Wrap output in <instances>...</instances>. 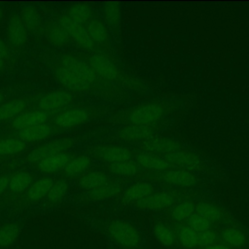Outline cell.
Returning a JSON list of instances; mask_svg holds the SVG:
<instances>
[{"label":"cell","mask_w":249,"mask_h":249,"mask_svg":"<svg viewBox=\"0 0 249 249\" xmlns=\"http://www.w3.org/2000/svg\"><path fill=\"white\" fill-rule=\"evenodd\" d=\"M110 238L123 249H139L142 245V236L138 229L130 222L113 220L106 228Z\"/></svg>","instance_id":"obj_1"},{"label":"cell","mask_w":249,"mask_h":249,"mask_svg":"<svg viewBox=\"0 0 249 249\" xmlns=\"http://www.w3.org/2000/svg\"><path fill=\"white\" fill-rule=\"evenodd\" d=\"M164 114V108L159 103H144L128 114L127 120L131 124L149 125L160 120Z\"/></svg>","instance_id":"obj_2"},{"label":"cell","mask_w":249,"mask_h":249,"mask_svg":"<svg viewBox=\"0 0 249 249\" xmlns=\"http://www.w3.org/2000/svg\"><path fill=\"white\" fill-rule=\"evenodd\" d=\"M73 146L72 139L69 138H63V139H57L54 141H51L48 143H45L36 149L32 150L25 158L26 162H35L39 161L45 158L64 153L67 150H69Z\"/></svg>","instance_id":"obj_3"},{"label":"cell","mask_w":249,"mask_h":249,"mask_svg":"<svg viewBox=\"0 0 249 249\" xmlns=\"http://www.w3.org/2000/svg\"><path fill=\"white\" fill-rule=\"evenodd\" d=\"M58 22L65 28L70 38H72L81 48L85 50H92L94 42L89 37L86 27L70 19L66 15H62L58 18Z\"/></svg>","instance_id":"obj_4"},{"label":"cell","mask_w":249,"mask_h":249,"mask_svg":"<svg viewBox=\"0 0 249 249\" xmlns=\"http://www.w3.org/2000/svg\"><path fill=\"white\" fill-rule=\"evenodd\" d=\"M164 159L170 165H176L188 171L198 170L202 166V160L196 154L182 149L165 155Z\"/></svg>","instance_id":"obj_5"},{"label":"cell","mask_w":249,"mask_h":249,"mask_svg":"<svg viewBox=\"0 0 249 249\" xmlns=\"http://www.w3.org/2000/svg\"><path fill=\"white\" fill-rule=\"evenodd\" d=\"M175 204L174 196L165 192L153 193L150 196L144 197L143 199L134 203L135 207L140 210H152L159 211L162 209H167Z\"/></svg>","instance_id":"obj_6"},{"label":"cell","mask_w":249,"mask_h":249,"mask_svg":"<svg viewBox=\"0 0 249 249\" xmlns=\"http://www.w3.org/2000/svg\"><path fill=\"white\" fill-rule=\"evenodd\" d=\"M60 65L71 70L89 85L93 84L96 80V74L89 64L73 55H63L60 58Z\"/></svg>","instance_id":"obj_7"},{"label":"cell","mask_w":249,"mask_h":249,"mask_svg":"<svg viewBox=\"0 0 249 249\" xmlns=\"http://www.w3.org/2000/svg\"><path fill=\"white\" fill-rule=\"evenodd\" d=\"M93 154L96 158L111 163L128 161L132 158V152L122 146L103 145L98 146L94 149Z\"/></svg>","instance_id":"obj_8"},{"label":"cell","mask_w":249,"mask_h":249,"mask_svg":"<svg viewBox=\"0 0 249 249\" xmlns=\"http://www.w3.org/2000/svg\"><path fill=\"white\" fill-rule=\"evenodd\" d=\"M89 64L99 76L110 80L116 81L119 78V70L114 62L104 54L93 53L89 58Z\"/></svg>","instance_id":"obj_9"},{"label":"cell","mask_w":249,"mask_h":249,"mask_svg":"<svg viewBox=\"0 0 249 249\" xmlns=\"http://www.w3.org/2000/svg\"><path fill=\"white\" fill-rule=\"evenodd\" d=\"M143 148L149 153L163 154L164 156L182 149L181 143L165 136H151L143 142Z\"/></svg>","instance_id":"obj_10"},{"label":"cell","mask_w":249,"mask_h":249,"mask_svg":"<svg viewBox=\"0 0 249 249\" xmlns=\"http://www.w3.org/2000/svg\"><path fill=\"white\" fill-rule=\"evenodd\" d=\"M73 99L72 93L66 90L58 89L43 95L37 102L39 110L48 112L62 108L69 104Z\"/></svg>","instance_id":"obj_11"},{"label":"cell","mask_w":249,"mask_h":249,"mask_svg":"<svg viewBox=\"0 0 249 249\" xmlns=\"http://www.w3.org/2000/svg\"><path fill=\"white\" fill-rule=\"evenodd\" d=\"M54 75L57 82L68 90L83 91L88 89L90 87L89 84H88L78 75H76L74 72H72L71 70L61 65L56 67L54 71Z\"/></svg>","instance_id":"obj_12"},{"label":"cell","mask_w":249,"mask_h":249,"mask_svg":"<svg viewBox=\"0 0 249 249\" xmlns=\"http://www.w3.org/2000/svg\"><path fill=\"white\" fill-rule=\"evenodd\" d=\"M7 36L11 46L15 48L23 46L27 40V30L25 29L20 17L17 14H12L9 18Z\"/></svg>","instance_id":"obj_13"},{"label":"cell","mask_w":249,"mask_h":249,"mask_svg":"<svg viewBox=\"0 0 249 249\" xmlns=\"http://www.w3.org/2000/svg\"><path fill=\"white\" fill-rule=\"evenodd\" d=\"M89 113L84 108H72L60 112L54 118V124L61 128H68L85 123L89 119Z\"/></svg>","instance_id":"obj_14"},{"label":"cell","mask_w":249,"mask_h":249,"mask_svg":"<svg viewBox=\"0 0 249 249\" xmlns=\"http://www.w3.org/2000/svg\"><path fill=\"white\" fill-rule=\"evenodd\" d=\"M49 119L48 112L42 110L27 111L19 114L12 121V127L17 130H22L27 127L47 123Z\"/></svg>","instance_id":"obj_15"},{"label":"cell","mask_w":249,"mask_h":249,"mask_svg":"<svg viewBox=\"0 0 249 249\" xmlns=\"http://www.w3.org/2000/svg\"><path fill=\"white\" fill-rule=\"evenodd\" d=\"M160 179L169 185L178 187H191L197 182V178L193 172L184 169L165 170L160 174Z\"/></svg>","instance_id":"obj_16"},{"label":"cell","mask_w":249,"mask_h":249,"mask_svg":"<svg viewBox=\"0 0 249 249\" xmlns=\"http://www.w3.org/2000/svg\"><path fill=\"white\" fill-rule=\"evenodd\" d=\"M219 239L231 249H242L248 243V236L245 231L235 227L223 229L219 233Z\"/></svg>","instance_id":"obj_17"},{"label":"cell","mask_w":249,"mask_h":249,"mask_svg":"<svg viewBox=\"0 0 249 249\" xmlns=\"http://www.w3.org/2000/svg\"><path fill=\"white\" fill-rule=\"evenodd\" d=\"M72 160L70 154L64 152L45 158L38 161V168L44 173H55L64 169L68 162Z\"/></svg>","instance_id":"obj_18"},{"label":"cell","mask_w":249,"mask_h":249,"mask_svg":"<svg viewBox=\"0 0 249 249\" xmlns=\"http://www.w3.org/2000/svg\"><path fill=\"white\" fill-rule=\"evenodd\" d=\"M153 131L150 125L128 124L118 131V136L124 141H145L152 136Z\"/></svg>","instance_id":"obj_19"},{"label":"cell","mask_w":249,"mask_h":249,"mask_svg":"<svg viewBox=\"0 0 249 249\" xmlns=\"http://www.w3.org/2000/svg\"><path fill=\"white\" fill-rule=\"evenodd\" d=\"M53 132V127L48 124H36L30 127H27L25 129L19 130L18 132V139L21 141H27V142H34V141H39L45 138H48L51 136Z\"/></svg>","instance_id":"obj_20"},{"label":"cell","mask_w":249,"mask_h":249,"mask_svg":"<svg viewBox=\"0 0 249 249\" xmlns=\"http://www.w3.org/2000/svg\"><path fill=\"white\" fill-rule=\"evenodd\" d=\"M154 193V187L150 182L139 181L127 187L123 195L124 200L137 202Z\"/></svg>","instance_id":"obj_21"},{"label":"cell","mask_w":249,"mask_h":249,"mask_svg":"<svg viewBox=\"0 0 249 249\" xmlns=\"http://www.w3.org/2000/svg\"><path fill=\"white\" fill-rule=\"evenodd\" d=\"M46 36L48 40L55 47L60 48L68 44L70 36L65 30V28L58 22L51 20L46 25Z\"/></svg>","instance_id":"obj_22"},{"label":"cell","mask_w":249,"mask_h":249,"mask_svg":"<svg viewBox=\"0 0 249 249\" xmlns=\"http://www.w3.org/2000/svg\"><path fill=\"white\" fill-rule=\"evenodd\" d=\"M53 185V179L52 177H42L35 181L27 189L25 197L30 202H36L47 196L49 191Z\"/></svg>","instance_id":"obj_23"},{"label":"cell","mask_w":249,"mask_h":249,"mask_svg":"<svg viewBox=\"0 0 249 249\" xmlns=\"http://www.w3.org/2000/svg\"><path fill=\"white\" fill-rule=\"evenodd\" d=\"M136 161L140 166L156 171H165L170 166L164 158L156 156L149 152L138 153L136 155Z\"/></svg>","instance_id":"obj_24"},{"label":"cell","mask_w":249,"mask_h":249,"mask_svg":"<svg viewBox=\"0 0 249 249\" xmlns=\"http://www.w3.org/2000/svg\"><path fill=\"white\" fill-rule=\"evenodd\" d=\"M176 242L184 249L198 248V233L188 225H180L175 231Z\"/></svg>","instance_id":"obj_25"},{"label":"cell","mask_w":249,"mask_h":249,"mask_svg":"<svg viewBox=\"0 0 249 249\" xmlns=\"http://www.w3.org/2000/svg\"><path fill=\"white\" fill-rule=\"evenodd\" d=\"M155 238L164 247H172L176 243L175 231L165 223L158 222L153 226Z\"/></svg>","instance_id":"obj_26"},{"label":"cell","mask_w":249,"mask_h":249,"mask_svg":"<svg viewBox=\"0 0 249 249\" xmlns=\"http://www.w3.org/2000/svg\"><path fill=\"white\" fill-rule=\"evenodd\" d=\"M20 233V226L16 222H7L0 226V248L12 246Z\"/></svg>","instance_id":"obj_27"},{"label":"cell","mask_w":249,"mask_h":249,"mask_svg":"<svg viewBox=\"0 0 249 249\" xmlns=\"http://www.w3.org/2000/svg\"><path fill=\"white\" fill-rule=\"evenodd\" d=\"M196 213L208 220L211 224L219 223L223 220V210L216 204L208 201H199L196 204Z\"/></svg>","instance_id":"obj_28"},{"label":"cell","mask_w":249,"mask_h":249,"mask_svg":"<svg viewBox=\"0 0 249 249\" xmlns=\"http://www.w3.org/2000/svg\"><path fill=\"white\" fill-rule=\"evenodd\" d=\"M26 100L24 98H17L0 105V122L15 119L21 114L26 108Z\"/></svg>","instance_id":"obj_29"},{"label":"cell","mask_w":249,"mask_h":249,"mask_svg":"<svg viewBox=\"0 0 249 249\" xmlns=\"http://www.w3.org/2000/svg\"><path fill=\"white\" fill-rule=\"evenodd\" d=\"M196 212V204L192 200H184L177 204H174L170 210V217L173 221L182 223L188 221V219Z\"/></svg>","instance_id":"obj_30"},{"label":"cell","mask_w":249,"mask_h":249,"mask_svg":"<svg viewBox=\"0 0 249 249\" xmlns=\"http://www.w3.org/2000/svg\"><path fill=\"white\" fill-rule=\"evenodd\" d=\"M33 181V176L25 171L16 172L9 177L8 188L13 193H22L30 187Z\"/></svg>","instance_id":"obj_31"},{"label":"cell","mask_w":249,"mask_h":249,"mask_svg":"<svg viewBox=\"0 0 249 249\" xmlns=\"http://www.w3.org/2000/svg\"><path fill=\"white\" fill-rule=\"evenodd\" d=\"M108 182V177L104 172L91 171L85 174L79 181V186L82 189L91 191L99 188Z\"/></svg>","instance_id":"obj_32"},{"label":"cell","mask_w":249,"mask_h":249,"mask_svg":"<svg viewBox=\"0 0 249 249\" xmlns=\"http://www.w3.org/2000/svg\"><path fill=\"white\" fill-rule=\"evenodd\" d=\"M91 160L89 156L81 155L72 159L64 167L63 172L67 177L77 176L86 171L90 165Z\"/></svg>","instance_id":"obj_33"},{"label":"cell","mask_w":249,"mask_h":249,"mask_svg":"<svg viewBox=\"0 0 249 249\" xmlns=\"http://www.w3.org/2000/svg\"><path fill=\"white\" fill-rule=\"evenodd\" d=\"M65 15L73 21L79 24H83L88 22L91 18V10L88 5L78 3L68 7Z\"/></svg>","instance_id":"obj_34"},{"label":"cell","mask_w":249,"mask_h":249,"mask_svg":"<svg viewBox=\"0 0 249 249\" xmlns=\"http://www.w3.org/2000/svg\"><path fill=\"white\" fill-rule=\"evenodd\" d=\"M121 186L117 183H106L103 186L89 192V197L91 200H104L119 195Z\"/></svg>","instance_id":"obj_35"},{"label":"cell","mask_w":249,"mask_h":249,"mask_svg":"<svg viewBox=\"0 0 249 249\" xmlns=\"http://www.w3.org/2000/svg\"><path fill=\"white\" fill-rule=\"evenodd\" d=\"M19 17L26 30L30 32L31 31L35 32V31H38V29H40V26H41L40 15L34 8L26 7L22 9Z\"/></svg>","instance_id":"obj_36"},{"label":"cell","mask_w":249,"mask_h":249,"mask_svg":"<svg viewBox=\"0 0 249 249\" xmlns=\"http://www.w3.org/2000/svg\"><path fill=\"white\" fill-rule=\"evenodd\" d=\"M87 31L94 43L103 44L108 39L107 29L102 21L99 19H92L87 25Z\"/></svg>","instance_id":"obj_37"},{"label":"cell","mask_w":249,"mask_h":249,"mask_svg":"<svg viewBox=\"0 0 249 249\" xmlns=\"http://www.w3.org/2000/svg\"><path fill=\"white\" fill-rule=\"evenodd\" d=\"M26 145L18 138L0 139V156L15 155L22 152Z\"/></svg>","instance_id":"obj_38"},{"label":"cell","mask_w":249,"mask_h":249,"mask_svg":"<svg viewBox=\"0 0 249 249\" xmlns=\"http://www.w3.org/2000/svg\"><path fill=\"white\" fill-rule=\"evenodd\" d=\"M108 168L112 173L119 176H124V177L135 176L139 171L138 165L130 160L111 163L108 165Z\"/></svg>","instance_id":"obj_39"},{"label":"cell","mask_w":249,"mask_h":249,"mask_svg":"<svg viewBox=\"0 0 249 249\" xmlns=\"http://www.w3.org/2000/svg\"><path fill=\"white\" fill-rule=\"evenodd\" d=\"M103 13L104 18L110 27L116 28L119 26L121 22V8L118 3H106L103 8Z\"/></svg>","instance_id":"obj_40"},{"label":"cell","mask_w":249,"mask_h":249,"mask_svg":"<svg viewBox=\"0 0 249 249\" xmlns=\"http://www.w3.org/2000/svg\"><path fill=\"white\" fill-rule=\"evenodd\" d=\"M68 189V184L65 180H58L52 186L51 190L47 195V198L50 202L55 203L59 201L65 195Z\"/></svg>","instance_id":"obj_41"},{"label":"cell","mask_w":249,"mask_h":249,"mask_svg":"<svg viewBox=\"0 0 249 249\" xmlns=\"http://www.w3.org/2000/svg\"><path fill=\"white\" fill-rule=\"evenodd\" d=\"M191 229H193L197 233H200L202 231H205L207 230L212 229V224L203 218L202 216L198 215L197 213H194L187 221V224Z\"/></svg>","instance_id":"obj_42"},{"label":"cell","mask_w":249,"mask_h":249,"mask_svg":"<svg viewBox=\"0 0 249 249\" xmlns=\"http://www.w3.org/2000/svg\"><path fill=\"white\" fill-rule=\"evenodd\" d=\"M219 240V234L213 230H207L198 233V248L202 249L216 243Z\"/></svg>","instance_id":"obj_43"},{"label":"cell","mask_w":249,"mask_h":249,"mask_svg":"<svg viewBox=\"0 0 249 249\" xmlns=\"http://www.w3.org/2000/svg\"><path fill=\"white\" fill-rule=\"evenodd\" d=\"M9 55V49L6 43L0 38V58L4 59Z\"/></svg>","instance_id":"obj_44"},{"label":"cell","mask_w":249,"mask_h":249,"mask_svg":"<svg viewBox=\"0 0 249 249\" xmlns=\"http://www.w3.org/2000/svg\"><path fill=\"white\" fill-rule=\"evenodd\" d=\"M9 185V176L0 175V195L8 188Z\"/></svg>","instance_id":"obj_45"},{"label":"cell","mask_w":249,"mask_h":249,"mask_svg":"<svg viewBox=\"0 0 249 249\" xmlns=\"http://www.w3.org/2000/svg\"><path fill=\"white\" fill-rule=\"evenodd\" d=\"M202 249H231L230 246L226 245L225 243H223L222 241H217L216 243L210 245V246H207L205 248H202Z\"/></svg>","instance_id":"obj_46"},{"label":"cell","mask_w":249,"mask_h":249,"mask_svg":"<svg viewBox=\"0 0 249 249\" xmlns=\"http://www.w3.org/2000/svg\"><path fill=\"white\" fill-rule=\"evenodd\" d=\"M4 64H5V62H4V59H2V58H0V71L4 68Z\"/></svg>","instance_id":"obj_47"},{"label":"cell","mask_w":249,"mask_h":249,"mask_svg":"<svg viewBox=\"0 0 249 249\" xmlns=\"http://www.w3.org/2000/svg\"><path fill=\"white\" fill-rule=\"evenodd\" d=\"M3 15H4V10H3V8L0 6V20H1L2 17H3Z\"/></svg>","instance_id":"obj_48"},{"label":"cell","mask_w":249,"mask_h":249,"mask_svg":"<svg viewBox=\"0 0 249 249\" xmlns=\"http://www.w3.org/2000/svg\"><path fill=\"white\" fill-rule=\"evenodd\" d=\"M2 101H3V94L0 92V105L2 104Z\"/></svg>","instance_id":"obj_49"}]
</instances>
